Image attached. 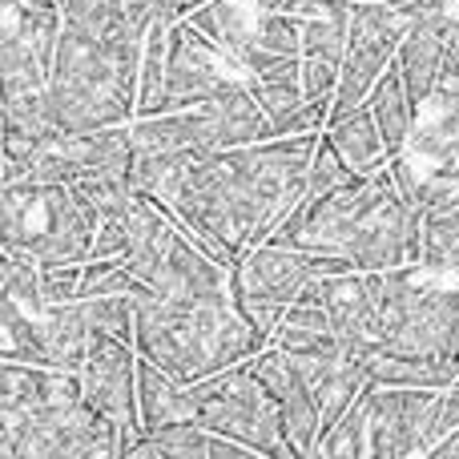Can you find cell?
<instances>
[{
	"label": "cell",
	"mask_w": 459,
	"mask_h": 459,
	"mask_svg": "<svg viewBox=\"0 0 459 459\" xmlns=\"http://www.w3.org/2000/svg\"><path fill=\"white\" fill-rule=\"evenodd\" d=\"M383 274L387 270H342V274H315L299 299L323 302L334 331L359 355H371L379 342V310H383Z\"/></svg>",
	"instance_id": "obj_12"
},
{
	"label": "cell",
	"mask_w": 459,
	"mask_h": 459,
	"mask_svg": "<svg viewBox=\"0 0 459 459\" xmlns=\"http://www.w3.org/2000/svg\"><path fill=\"white\" fill-rule=\"evenodd\" d=\"M452 431H459V379L444 391V403H439V439L452 436Z\"/></svg>",
	"instance_id": "obj_36"
},
{
	"label": "cell",
	"mask_w": 459,
	"mask_h": 459,
	"mask_svg": "<svg viewBox=\"0 0 459 459\" xmlns=\"http://www.w3.org/2000/svg\"><path fill=\"white\" fill-rule=\"evenodd\" d=\"M81 307L93 331H109L134 342V294H97V299H81Z\"/></svg>",
	"instance_id": "obj_31"
},
{
	"label": "cell",
	"mask_w": 459,
	"mask_h": 459,
	"mask_svg": "<svg viewBox=\"0 0 459 459\" xmlns=\"http://www.w3.org/2000/svg\"><path fill=\"white\" fill-rule=\"evenodd\" d=\"M145 290L137 274L126 266V258H89L81 270V299H97V294H137Z\"/></svg>",
	"instance_id": "obj_29"
},
{
	"label": "cell",
	"mask_w": 459,
	"mask_h": 459,
	"mask_svg": "<svg viewBox=\"0 0 459 459\" xmlns=\"http://www.w3.org/2000/svg\"><path fill=\"white\" fill-rule=\"evenodd\" d=\"M145 37L129 29L97 32L65 21L48 73V113L56 134L126 126L137 117Z\"/></svg>",
	"instance_id": "obj_3"
},
{
	"label": "cell",
	"mask_w": 459,
	"mask_h": 459,
	"mask_svg": "<svg viewBox=\"0 0 459 459\" xmlns=\"http://www.w3.org/2000/svg\"><path fill=\"white\" fill-rule=\"evenodd\" d=\"M326 137H331V145L342 153V161H347L351 169H359V174H371V169L387 166V158H391L371 105H363V109L331 121V126H326Z\"/></svg>",
	"instance_id": "obj_23"
},
{
	"label": "cell",
	"mask_w": 459,
	"mask_h": 459,
	"mask_svg": "<svg viewBox=\"0 0 459 459\" xmlns=\"http://www.w3.org/2000/svg\"><path fill=\"white\" fill-rule=\"evenodd\" d=\"M129 444L81 399L29 415H0V459H117Z\"/></svg>",
	"instance_id": "obj_6"
},
{
	"label": "cell",
	"mask_w": 459,
	"mask_h": 459,
	"mask_svg": "<svg viewBox=\"0 0 459 459\" xmlns=\"http://www.w3.org/2000/svg\"><path fill=\"white\" fill-rule=\"evenodd\" d=\"M367 375L383 387H436L447 391L459 379V355L420 359V355H387V351H371L367 355Z\"/></svg>",
	"instance_id": "obj_21"
},
{
	"label": "cell",
	"mask_w": 459,
	"mask_h": 459,
	"mask_svg": "<svg viewBox=\"0 0 459 459\" xmlns=\"http://www.w3.org/2000/svg\"><path fill=\"white\" fill-rule=\"evenodd\" d=\"M0 278H4V299H16L29 310H45V286H40V262L24 258V254H8L0 258Z\"/></svg>",
	"instance_id": "obj_30"
},
{
	"label": "cell",
	"mask_w": 459,
	"mask_h": 459,
	"mask_svg": "<svg viewBox=\"0 0 459 459\" xmlns=\"http://www.w3.org/2000/svg\"><path fill=\"white\" fill-rule=\"evenodd\" d=\"M455 278H459V270H455Z\"/></svg>",
	"instance_id": "obj_39"
},
{
	"label": "cell",
	"mask_w": 459,
	"mask_h": 459,
	"mask_svg": "<svg viewBox=\"0 0 459 459\" xmlns=\"http://www.w3.org/2000/svg\"><path fill=\"white\" fill-rule=\"evenodd\" d=\"M117 8L137 37H150V29L158 21H182L178 0H117Z\"/></svg>",
	"instance_id": "obj_35"
},
{
	"label": "cell",
	"mask_w": 459,
	"mask_h": 459,
	"mask_svg": "<svg viewBox=\"0 0 459 459\" xmlns=\"http://www.w3.org/2000/svg\"><path fill=\"white\" fill-rule=\"evenodd\" d=\"M178 21H158L142 48V89H137V117L161 113L166 101V69H169V32Z\"/></svg>",
	"instance_id": "obj_26"
},
{
	"label": "cell",
	"mask_w": 459,
	"mask_h": 459,
	"mask_svg": "<svg viewBox=\"0 0 459 459\" xmlns=\"http://www.w3.org/2000/svg\"><path fill=\"white\" fill-rule=\"evenodd\" d=\"M134 347L178 383H202L218 371L254 359L270 347L250 318L238 310L234 294L222 299H166L158 290L134 294Z\"/></svg>",
	"instance_id": "obj_2"
},
{
	"label": "cell",
	"mask_w": 459,
	"mask_h": 459,
	"mask_svg": "<svg viewBox=\"0 0 459 459\" xmlns=\"http://www.w3.org/2000/svg\"><path fill=\"white\" fill-rule=\"evenodd\" d=\"M32 315L40 318V334H45V347H48V363H53L56 371L81 375L85 355H89V339H93V326H89L81 299L48 302L45 310H32Z\"/></svg>",
	"instance_id": "obj_19"
},
{
	"label": "cell",
	"mask_w": 459,
	"mask_h": 459,
	"mask_svg": "<svg viewBox=\"0 0 459 459\" xmlns=\"http://www.w3.org/2000/svg\"><path fill=\"white\" fill-rule=\"evenodd\" d=\"M137 347L109 331H93L89 355L81 367L85 403L101 411L134 447L142 439V407H137Z\"/></svg>",
	"instance_id": "obj_11"
},
{
	"label": "cell",
	"mask_w": 459,
	"mask_h": 459,
	"mask_svg": "<svg viewBox=\"0 0 459 459\" xmlns=\"http://www.w3.org/2000/svg\"><path fill=\"white\" fill-rule=\"evenodd\" d=\"M439 403H444V391L436 387H383L375 379L367 383L371 459L431 455L439 439Z\"/></svg>",
	"instance_id": "obj_10"
},
{
	"label": "cell",
	"mask_w": 459,
	"mask_h": 459,
	"mask_svg": "<svg viewBox=\"0 0 459 459\" xmlns=\"http://www.w3.org/2000/svg\"><path fill=\"white\" fill-rule=\"evenodd\" d=\"M238 89H250V73L242 61L214 45L206 32H198L190 21H178L169 32V69H166V109H190V105H206L218 97H230Z\"/></svg>",
	"instance_id": "obj_9"
},
{
	"label": "cell",
	"mask_w": 459,
	"mask_h": 459,
	"mask_svg": "<svg viewBox=\"0 0 459 459\" xmlns=\"http://www.w3.org/2000/svg\"><path fill=\"white\" fill-rule=\"evenodd\" d=\"M294 13L302 16V56H347L351 24H355V0H302Z\"/></svg>",
	"instance_id": "obj_20"
},
{
	"label": "cell",
	"mask_w": 459,
	"mask_h": 459,
	"mask_svg": "<svg viewBox=\"0 0 459 459\" xmlns=\"http://www.w3.org/2000/svg\"><path fill=\"white\" fill-rule=\"evenodd\" d=\"M81 270H85V262H45V266H40L45 307H48V302H73V299H81Z\"/></svg>",
	"instance_id": "obj_34"
},
{
	"label": "cell",
	"mask_w": 459,
	"mask_h": 459,
	"mask_svg": "<svg viewBox=\"0 0 459 459\" xmlns=\"http://www.w3.org/2000/svg\"><path fill=\"white\" fill-rule=\"evenodd\" d=\"M367 105H371L375 121H379L387 150L399 153L407 142H411V129H415V121H420V105H415V97H411V89H407L399 65H391V69L375 81Z\"/></svg>",
	"instance_id": "obj_22"
},
{
	"label": "cell",
	"mask_w": 459,
	"mask_h": 459,
	"mask_svg": "<svg viewBox=\"0 0 459 459\" xmlns=\"http://www.w3.org/2000/svg\"><path fill=\"white\" fill-rule=\"evenodd\" d=\"M85 399L81 375L56 371V367L16 363L0 359V415H29L48 407H69Z\"/></svg>",
	"instance_id": "obj_15"
},
{
	"label": "cell",
	"mask_w": 459,
	"mask_h": 459,
	"mask_svg": "<svg viewBox=\"0 0 459 459\" xmlns=\"http://www.w3.org/2000/svg\"><path fill=\"white\" fill-rule=\"evenodd\" d=\"M359 178V169H351L347 161H342V153L331 145V137L323 134V142H318V150H315V161H310V178H307V198L315 202V198H323V194H331V190H339V186H347V182H355Z\"/></svg>",
	"instance_id": "obj_32"
},
{
	"label": "cell",
	"mask_w": 459,
	"mask_h": 459,
	"mask_svg": "<svg viewBox=\"0 0 459 459\" xmlns=\"http://www.w3.org/2000/svg\"><path fill=\"white\" fill-rule=\"evenodd\" d=\"M250 48L278 56H302V16L294 8H258L250 29Z\"/></svg>",
	"instance_id": "obj_28"
},
{
	"label": "cell",
	"mask_w": 459,
	"mask_h": 459,
	"mask_svg": "<svg viewBox=\"0 0 459 459\" xmlns=\"http://www.w3.org/2000/svg\"><path fill=\"white\" fill-rule=\"evenodd\" d=\"M202 4H210V0H178V13H182V16H190L194 8H202Z\"/></svg>",
	"instance_id": "obj_37"
},
{
	"label": "cell",
	"mask_w": 459,
	"mask_h": 459,
	"mask_svg": "<svg viewBox=\"0 0 459 459\" xmlns=\"http://www.w3.org/2000/svg\"><path fill=\"white\" fill-rule=\"evenodd\" d=\"M137 407H142V436L169 423L198 420V399L190 395V387L150 359H137Z\"/></svg>",
	"instance_id": "obj_18"
},
{
	"label": "cell",
	"mask_w": 459,
	"mask_h": 459,
	"mask_svg": "<svg viewBox=\"0 0 459 459\" xmlns=\"http://www.w3.org/2000/svg\"><path fill=\"white\" fill-rule=\"evenodd\" d=\"M0 246L32 262H85L101 214L73 186H29L13 182L0 194Z\"/></svg>",
	"instance_id": "obj_4"
},
{
	"label": "cell",
	"mask_w": 459,
	"mask_h": 459,
	"mask_svg": "<svg viewBox=\"0 0 459 459\" xmlns=\"http://www.w3.org/2000/svg\"><path fill=\"white\" fill-rule=\"evenodd\" d=\"M142 455H182V459H242L254 455L250 447H242L238 439H226L222 431L206 428L202 420H182L169 423L161 431H150L142 436L134 447H129V459Z\"/></svg>",
	"instance_id": "obj_17"
},
{
	"label": "cell",
	"mask_w": 459,
	"mask_h": 459,
	"mask_svg": "<svg viewBox=\"0 0 459 459\" xmlns=\"http://www.w3.org/2000/svg\"><path fill=\"white\" fill-rule=\"evenodd\" d=\"M339 73L342 65L339 61H326V56H302V89L315 105H323L331 113L334 105V93H339Z\"/></svg>",
	"instance_id": "obj_33"
},
{
	"label": "cell",
	"mask_w": 459,
	"mask_h": 459,
	"mask_svg": "<svg viewBox=\"0 0 459 459\" xmlns=\"http://www.w3.org/2000/svg\"><path fill=\"white\" fill-rule=\"evenodd\" d=\"M339 342H342V334L334 331L326 307L323 302H307V299H294L274 331V347H282V351H318V347H339Z\"/></svg>",
	"instance_id": "obj_24"
},
{
	"label": "cell",
	"mask_w": 459,
	"mask_h": 459,
	"mask_svg": "<svg viewBox=\"0 0 459 459\" xmlns=\"http://www.w3.org/2000/svg\"><path fill=\"white\" fill-rule=\"evenodd\" d=\"M254 375L266 383V391L278 399L282 407V428H286V444L294 455H318V439H323V411H318L315 391L307 387L299 363L290 359V351L282 347H266L254 359H246Z\"/></svg>",
	"instance_id": "obj_13"
},
{
	"label": "cell",
	"mask_w": 459,
	"mask_h": 459,
	"mask_svg": "<svg viewBox=\"0 0 459 459\" xmlns=\"http://www.w3.org/2000/svg\"><path fill=\"white\" fill-rule=\"evenodd\" d=\"M0 359H16V363H48V347L40 334V318L16 299H0Z\"/></svg>",
	"instance_id": "obj_25"
},
{
	"label": "cell",
	"mask_w": 459,
	"mask_h": 459,
	"mask_svg": "<svg viewBox=\"0 0 459 459\" xmlns=\"http://www.w3.org/2000/svg\"><path fill=\"white\" fill-rule=\"evenodd\" d=\"M318 455H331V459L371 455V407H367V391L339 415V423L318 439Z\"/></svg>",
	"instance_id": "obj_27"
},
{
	"label": "cell",
	"mask_w": 459,
	"mask_h": 459,
	"mask_svg": "<svg viewBox=\"0 0 459 459\" xmlns=\"http://www.w3.org/2000/svg\"><path fill=\"white\" fill-rule=\"evenodd\" d=\"M190 395L198 399V420L206 428L222 431L226 439H238L254 455H274V459L294 455L290 444H286L282 407L246 363L210 375L202 383H190Z\"/></svg>",
	"instance_id": "obj_7"
},
{
	"label": "cell",
	"mask_w": 459,
	"mask_h": 459,
	"mask_svg": "<svg viewBox=\"0 0 459 459\" xmlns=\"http://www.w3.org/2000/svg\"><path fill=\"white\" fill-rule=\"evenodd\" d=\"M407 24H411V13H403V8L375 4V0H355V24H351L347 56H342L331 121L347 117V113H355L367 105L375 81L395 65L399 40H403ZM331 121H326V126H331Z\"/></svg>",
	"instance_id": "obj_8"
},
{
	"label": "cell",
	"mask_w": 459,
	"mask_h": 459,
	"mask_svg": "<svg viewBox=\"0 0 459 459\" xmlns=\"http://www.w3.org/2000/svg\"><path fill=\"white\" fill-rule=\"evenodd\" d=\"M375 351L420 359L459 355V290L420 282V266L387 270Z\"/></svg>",
	"instance_id": "obj_5"
},
{
	"label": "cell",
	"mask_w": 459,
	"mask_h": 459,
	"mask_svg": "<svg viewBox=\"0 0 459 459\" xmlns=\"http://www.w3.org/2000/svg\"><path fill=\"white\" fill-rule=\"evenodd\" d=\"M0 4H61V0H0Z\"/></svg>",
	"instance_id": "obj_38"
},
{
	"label": "cell",
	"mask_w": 459,
	"mask_h": 459,
	"mask_svg": "<svg viewBox=\"0 0 459 459\" xmlns=\"http://www.w3.org/2000/svg\"><path fill=\"white\" fill-rule=\"evenodd\" d=\"M411 142L403 145L428 174L459 178V85H439L428 105H420Z\"/></svg>",
	"instance_id": "obj_16"
},
{
	"label": "cell",
	"mask_w": 459,
	"mask_h": 459,
	"mask_svg": "<svg viewBox=\"0 0 459 459\" xmlns=\"http://www.w3.org/2000/svg\"><path fill=\"white\" fill-rule=\"evenodd\" d=\"M315 274H323V254H310L302 246L258 242L254 250L242 254L238 266H230V290L258 294V299H274L290 307Z\"/></svg>",
	"instance_id": "obj_14"
},
{
	"label": "cell",
	"mask_w": 459,
	"mask_h": 459,
	"mask_svg": "<svg viewBox=\"0 0 459 459\" xmlns=\"http://www.w3.org/2000/svg\"><path fill=\"white\" fill-rule=\"evenodd\" d=\"M318 142V134H278L238 150L198 153L169 178L158 202L222 266H238L307 198Z\"/></svg>",
	"instance_id": "obj_1"
}]
</instances>
